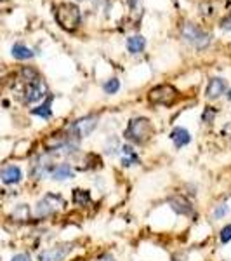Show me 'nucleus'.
I'll list each match as a JSON object with an SVG mask.
<instances>
[{"label": "nucleus", "instance_id": "nucleus-1", "mask_svg": "<svg viewBox=\"0 0 231 261\" xmlns=\"http://www.w3.org/2000/svg\"><path fill=\"white\" fill-rule=\"evenodd\" d=\"M54 17L58 21V24L66 31H75L82 23V12L80 7L75 3H59L54 9Z\"/></svg>", "mask_w": 231, "mask_h": 261}, {"label": "nucleus", "instance_id": "nucleus-2", "mask_svg": "<svg viewBox=\"0 0 231 261\" xmlns=\"http://www.w3.org/2000/svg\"><path fill=\"white\" fill-rule=\"evenodd\" d=\"M124 136L127 137L129 141L136 144H143L153 136V126L148 119L145 117H138V119H132L129 122L127 129H125Z\"/></svg>", "mask_w": 231, "mask_h": 261}, {"label": "nucleus", "instance_id": "nucleus-3", "mask_svg": "<svg viewBox=\"0 0 231 261\" xmlns=\"http://www.w3.org/2000/svg\"><path fill=\"white\" fill-rule=\"evenodd\" d=\"M66 206L65 199L61 195H56V193H47L44 199H40L35 206V216L37 218H47L56 214L58 211H61Z\"/></svg>", "mask_w": 231, "mask_h": 261}, {"label": "nucleus", "instance_id": "nucleus-4", "mask_svg": "<svg viewBox=\"0 0 231 261\" xmlns=\"http://www.w3.org/2000/svg\"><path fill=\"white\" fill-rule=\"evenodd\" d=\"M45 94H47V86L40 77L33 80H23V101L26 105H33L44 100Z\"/></svg>", "mask_w": 231, "mask_h": 261}, {"label": "nucleus", "instance_id": "nucleus-5", "mask_svg": "<svg viewBox=\"0 0 231 261\" xmlns=\"http://www.w3.org/2000/svg\"><path fill=\"white\" fill-rule=\"evenodd\" d=\"M183 38L190 42L193 47L197 49H205L211 44V33L205 31L204 28L197 26L195 23H186L183 26Z\"/></svg>", "mask_w": 231, "mask_h": 261}, {"label": "nucleus", "instance_id": "nucleus-6", "mask_svg": "<svg viewBox=\"0 0 231 261\" xmlns=\"http://www.w3.org/2000/svg\"><path fill=\"white\" fill-rule=\"evenodd\" d=\"M176 98H177V89L169 86V84L156 86L155 89H152L148 94V100L155 105H170V103H174Z\"/></svg>", "mask_w": 231, "mask_h": 261}, {"label": "nucleus", "instance_id": "nucleus-7", "mask_svg": "<svg viewBox=\"0 0 231 261\" xmlns=\"http://www.w3.org/2000/svg\"><path fill=\"white\" fill-rule=\"evenodd\" d=\"M96 128H97V117L96 115H87V117H82L73 122L72 128H70V134L75 136L77 139H80V137H87Z\"/></svg>", "mask_w": 231, "mask_h": 261}, {"label": "nucleus", "instance_id": "nucleus-8", "mask_svg": "<svg viewBox=\"0 0 231 261\" xmlns=\"http://www.w3.org/2000/svg\"><path fill=\"white\" fill-rule=\"evenodd\" d=\"M73 251V244H58L54 248H49L38 255V261H63L70 253Z\"/></svg>", "mask_w": 231, "mask_h": 261}, {"label": "nucleus", "instance_id": "nucleus-9", "mask_svg": "<svg viewBox=\"0 0 231 261\" xmlns=\"http://www.w3.org/2000/svg\"><path fill=\"white\" fill-rule=\"evenodd\" d=\"M52 167H54V164L51 162V158H49L47 155H40V157L31 164L30 174H31V178H35V179H42L44 176L51 174Z\"/></svg>", "mask_w": 231, "mask_h": 261}, {"label": "nucleus", "instance_id": "nucleus-10", "mask_svg": "<svg viewBox=\"0 0 231 261\" xmlns=\"http://www.w3.org/2000/svg\"><path fill=\"white\" fill-rule=\"evenodd\" d=\"M21 179H23V171H21V167H17V165L7 164L0 169V181H2L3 185H17Z\"/></svg>", "mask_w": 231, "mask_h": 261}, {"label": "nucleus", "instance_id": "nucleus-11", "mask_svg": "<svg viewBox=\"0 0 231 261\" xmlns=\"http://www.w3.org/2000/svg\"><path fill=\"white\" fill-rule=\"evenodd\" d=\"M169 204L176 214H181V216H191V214H193V207H191L190 200H186L184 197L181 195L170 197Z\"/></svg>", "mask_w": 231, "mask_h": 261}, {"label": "nucleus", "instance_id": "nucleus-12", "mask_svg": "<svg viewBox=\"0 0 231 261\" xmlns=\"http://www.w3.org/2000/svg\"><path fill=\"white\" fill-rule=\"evenodd\" d=\"M226 80L225 79H219V77H214V79H211V82H209L207 86V91H205V96L209 98V100H216V98H219L221 94L226 93Z\"/></svg>", "mask_w": 231, "mask_h": 261}, {"label": "nucleus", "instance_id": "nucleus-13", "mask_svg": "<svg viewBox=\"0 0 231 261\" xmlns=\"http://www.w3.org/2000/svg\"><path fill=\"white\" fill-rule=\"evenodd\" d=\"M73 174L75 172H73V167L70 164H54L49 176L56 181H65V179H72Z\"/></svg>", "mask_w": 231, "mask_h": 261}, {"label": "nucleus", "instance_id": "nucleus-14", "mask_svg": "<svg viewBox=\"0 0 231 261\" xmlns=\"http://www.w3.org/2000/svg\"><path fill=\"white\" fill-rule=\"evenodd\" d=\"M10 52H12V58L19 59V61H26V59H31L35 56L33 49L24 45L23 42H16V44L12 45V49H10Z\"/></svg>", "mask_w": 231, "mask_h": 261}, {"label": "nucleus", "instance_id": "nucleus-15", "mask_svg": "<svg viewBox=\"0 0 231 261\" xmlns=\"http://www.w3.org/2000/svg\"><path fill=\"white\" fill-rule=\"evenodd\" d=\"M170 139L174 141L176 148H183V146H186L188 143H191V134L184 128H176L172 132H170Z\"/></svg>", "mask_w": 231, "mask_h": 261}, {"label": "nucleus", "instance_id": "nucleus-16", "mask_svg": "<svg viewBox=\"0 0 231 261\" xmlns=\"http://www.w3.org/2000/svg\"><path fill=\"white\" fill-rule=\"evenodd\" d=\"M146 47V40L141 35H132V37L127 38V51L131 54H141Z\"/></svg>", "mask_w": 231, "mask_h": 261}, {"label": "nucleus", "instance_id": "nucleus-17", "mask_svg": "<svg viewBox=\"0 0 231 261\" xmlns=\"http://www.w3.org/2000/svg\"><path fill=\"white\" fill-rule=\"evenodd\" d=\"M134 164H139V158L138 155H136L134 148H132L131 144H124V146H122V165H124V167H131V165Z\"/></svg>", "mask_w": 231, "mask_h": 261}, {"label": "nucleus", "instance_id": "nucleus-18", "mask_svg": "<svg viewBox=\"0 0 231 261\" xmlns=\"http://www.w3.org/2000/svg\"><path fill=\"white\" fill-rule=\"evenodd\" d=\"M51 103H52V96L45 100V103H42L40 107L33 108L31 114L37 115V117H42V119H51L52 117V110H51Z\"/></svg>", "mask_w": 231, "mask_h": 261}, {"label": "nucleus", "instance_id": "nucleus-19", "mask_svg": "<svg viewBox=\"0 0 231 261\" xmlns=\"http://www.w3.org/2000/svg\"><path fill=\"white\" fill-rule=\"evenodd\" d=\"M73 202L78 204V206L85 207L90 204V193L87 190H80V188H75L73 190Z\"/></svg>", "mask_w": 231, "mask_h": 261}, {"label": "nucleus", "instance_id": "nucleus-20", "mask_svg": "<svg viewBox=\"0 0 231 261\" xmlns=\"http://www.w3.org/2000/svg\"><path fill=\"white\" fill-rule=\"evenodd\" d=\"M118 89H120V80L118 79H110L104 84V93L106 94H115Z\"/></svg>", "mask_w": 231, "mask_h": 261}, {"label": "nucleus", "instance_id": "nucleus-21", "mask_svg": "<svg viewBox=\"0 0 231 261\" xmlns=\"http://www.w3.org/2000/svg\"><path fill=\"white\" fill-rule=\"evenodd\" d=\"M216 114H218V110H216V108H212V107L204 108V114H202V122H205V124H212V122H214Z\"/></svg>", "mask_w": 231, "mask_h": 261}, {"label": "nucleus", "instance_id": "nucleus-22", "mask_svg": "<svg viewBox=\"0 0 231 261\" xmlns=\"http://www.w3.org/2000/svg\"><path fill=\"white\" fill-rule=\"evenodd\" d=\"M14 218H23V220H28V216H30V209H28V206H17L16 211L12 213Z\"/></svg>", "mask_w": 231, "mask_h": 261}, {"label": "nucleus", "instance_id": "nucleus-23", "mask_svg": "<svg viewBox=\"0 0 231 261\" xmlns=\"http://www.w3.org/2000/svg\"><path fill=\"white\" fill-rule=\"evenodd\" d=\"M219 241H221L223 244H228L231 241V225H226V227L223 228L221 234H219Z\"/></svg>", "mask_w": 231, "mask_h": 261}, {"label": "nucleus", "instance_id": "nucleus-24", "mask_svg": "<svg viewBox=\"0 0 231 261\" xmlns=\"http://www.w3.org/2000/svg\"><path fill=\"white\" fill-rule=\"evenodd\" d=\"M228 206H226V204H221V206H218L214 209V213H212V216L216 218V220H221L223 216H226V214H228Z\"/></svg>", "mask_w": 231, "mask_h": 261}, {"label": "nucleus", "instance_id": "nucleus-25", "mask_svg": "<svg viewBox=\"0 0 231 261\" xmlns=\"http://www.w3.org/2000/svg\"><path fill=\"white\" fill-rule=\"evenodd\" d=\"M10 261H31V256L28 255V253H19V255L12 256Z\"/></svg>", "mask_w": 231, "mask_h": 261}, {"label": "nucleus", "instance_id": "nucleus-26", "mask_svg": "<svg viewBox=\"0 0 231 261\" xmlns=\"http://www.w3.org/2000/svg\"><path fill=\"white\" fill-rule=\"evenodd\" d=\"M221 28H223V30H226V31L231 30V14H230L228 17H225V19L221 21Z\"/></svg>", "mask_w": 231, "mask_h": 261}, {"label": "nucleus", "instance_id": "nucleus-27", "mask_svg": "<svg viewBox=\"0 0 231 261\" xmlns=\"http://www.w3.org/2000/svg\"><path fill=\"white\" fill-rule=\"evenodd\" d=\"M139 2H141V0H127L129 7H131V9H132V10H134V9H138Z\"/></svg>", "mask_w": 231, "mask_h": 261}, {"label": "nucleus", "instance_id": "nucleus-28", "mask_svg": "<svg viewBox=\"0 0 231 261\" xmlns=\"http://www.w3.org/2000/svg\"><path fill=\"white\" fill-rule=\"evenodd\" d=\"M96 261H115V260H113V256L111 255H101Z\"/></svg>", "mask_w": 231, "mask_h": 261}, {"label": "nucleus", "instance_id": "nucleus-29", "mask_svg": "<svg viewBox=\"0 0 231 261\" xmlns=\"http://www.w3.org/2000/svg\"><path fill=\"white\" fill-rule=\"evenodd\" d=\"M228 98H230V100H231V89L228 91Z\"/></svg>", "mask_w": 231, "mask_h": 261}, {"label": "nucleus", "instance_id": "nucleus-30", "mask_svg": "<svg viewBox=\"0 0 231 261\" xmlns=\"http://www.w3.org/2000/svg\"><path fill=\"white\" fill-rule=\"evenodd\" d=\"M0 2H7V0H0Z\"/></svg>", "mask_w": 231, "mask_h": 261}, {"label": "nucleus", "instance_id": "nucleus-31", "mask_svg": "<svg viewBox=\"0 0 231 261\" xmlns=\"http://www.w3.org/2000/svg\"><path fill=\"white\" fill-rule=\"evenodd\" d=\"M78 2H83V0H78Z\"/></svg>", "mask_w": 231, "mask_h": 261}, {"label": "nucleus", "instance_id": "nucleus-32", "mask_svg": "<svg viewBox=\"0 0 231 261\" xmlns=\"http://www.w3.org/2000/svg\"><path fill=\"white\" fill-rule=\"evenodd\" d=\"M226 261H231V260H226Z\"/></svg>", "mask_w": 231, "mask_h": 261}]
</instances>
